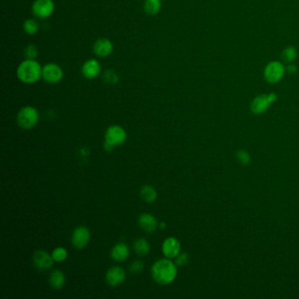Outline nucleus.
Listing matches in <instances>:
<instances>
[{
    "instance_id": "nucleus-1",
    "label": "nucleus",
    "mask_w": 299,
    "mask_h": 299,
    "mask_svg": "<svg viewBox=\"0 0 299 299\" xmlns=\"http://www.w3.org/2000/svg\"><path fill=\"white\" fill-rule=\"evenodd\" d=\"M153 279L162 285L171 284L177 277V267L169 259H162L156 261L152 266Z\"/></svg>"
},
{
    "instance_id": "nucleus-17",
    "label": "nucleus",
    "mask_w": 299,
    "mask_h": 299,
    "mask_svg": "<svg viewBox=\"0 0 299 299\" xmlns=\"http://www.w3.org/2000/svg\"><path fill=\"white\" fill-rule=\"evenodd\" d=\"M50 286L55 290L62 288L65 283L64 274L59 269L53 270L50 276Z\"/></svg>"
},
{
    "instance_id": "nucleus-20",
    "label": "nucleus",
    "mask_w": 299,
    "mask_h": 299,
    "mask_svg": "<svg viewBox=\"0 0 299 299\" xmlns=\"http://www.w3.org/2000/svg\"><path fill=\"white\" fill-rule=\"evenodd\" d=\"M133 248L137 254L139 255H146L149 253L150 246L148 244V240H146L145 239L139 238L137 239L135 242L133 244Z\"/></svg>"
},
{
    "instance_id": "nucleus-8",
    "label": "nucleus",
    "mask_w": 299,
    "mask_h": 299,
    "mask_svg": "<svg viewBox=\"0 0 299 299\" xmlns=\"http://www.w3.org/2000/svg\"><path fill=\"white\" fill-rule=\"evenodd\" d=\"M105 142L114 146V148L122 145L126 140V133L120 125H112L106 130Z\"/></svg>"
},
{
    "instance_id": "nucleus-5",
    "label": "nucleus",
    "mask_w": 299,
    "mask_h": 299,
    "mask_svg": "<svg viewBox=\"0 0 299 299\" xmlns=\"http://www.w3.org/2000/svg\"><path fill=\"white\" fill-rule=\"evenodd\" d=\"M277 100V95L274 92H270L269 94L258 95L252 100L250 110L254 114H263Z\"/></svg>"
},
{
    "instance_id": "nucleus-6",
    "label": "nucleus",
    "mask_w": 299,
    "mask_h": 299,
    "mask_svg": "<svg viewBox=\"0 0 299 299\" xmlns=\"http://www.w3.org/2000/svg\"><path fill=\"white\" fill-rule=\"evenodd\" d=\"M64 76L62 68L55 62H49L42 67V79L47 83H58Z\"/></svg>"
},
{
    "instance_id": "nucleus-28",
    "label": "nucleus",
    "mask_w": 299,
    "mask_h": 299,
    "mask_svg": "<svg viewBox=\"0 0 299 299\" xmlns=\"http://www.w3.org/2000/svg\"><path fill=\"white\" fill-rule=\"evenodd\" d=\"M298 71V67H297V65L293 64V63H290V64L286 67V73H288V74H296Z\"/></svg>"
},
{
    "instance_id": "nucleus-18",
    "label": "nucleus",
    "mask_w": 299,
    "mask_h": 299,
    "mask_svg": "<svg viewBox=\"0 0 299 299\" xmlns=\"http://www.w3.org/2000/svg\"><path fill=\"white\" fill-rule=\"evenodd\" d=\"M162 9L161 0H146L144 3V11L148 15L154 16L159 13Z\"/></svg>"
},
{
    "instance_id": "nucleus-11",
    "label": "nucleus",
    "mask_w": 299,
    "mask_h": 299,
    "mask_svg": "<svg viewBox=\"0 0 299 299\" xmlns=\"http://www.w3.org/2000/svg\"><path fill=\"white\" fill-rule=\"evenodd\" d=\"M102 70L101 65L96 59H90L83 63L81 68V72L84 78L92 80L97 78Z\"/></svg>"
},
{
    "instance_id": "nucleus-2",
    "label": "nucleus",
    "mask_w": 299,
    "mask_h": 299,
    "mask_svg": "<svg viewBox=\"0 0 299 299\" xmlns=\"http://www.w3.org/2000/svg\"><path fill=\"white\" fill-rule=\"evenodd\" d=\"M17 77L24 83H36L42 78V67L36 59H26L17 68Z\"/></svg>"
},
{
    "instance_id": "nucleus-22",
    "label": "nucleus",
    "mask_w": 299,
    "mask_h": 299,
    "mask_svg": "<svg viewBox=\"0 0 299 299\" xmlns=\"http://www.w3.org/2000/svg\"><path fill=\"white\" fill-rule=\"evenodd\" d=\"M23 29L28 35H34L39 31V24L34 19H27L23 24Z\"/></svg>"
},
{
    "instance_id": "nucleus-19",
    "label": "nucleus",
    "mask_w": 299,
    "mask_h": 299,
    "mask_svg": "<svg viewBox=\"0 0 299 299\" xmlns=\"http://www.w3.org/2000/svg\"><path fill=\"white\" fill-rule=\"evenodd\" d=\"M140 197L145 201L146 203H153L155 202L157 193L155 188L151 185H144L140 191Z\"/></svg>"
},
{
    "instance_id": "nucleus-3",
    "label": "nucleus",
    "mask_w": 299,
    "mask_h": 299,
    "mask_svg": "<svg viewBox=\"0 0 299 299\" xmlns=\"http://www.w3.org/2000/svg\"><path fill=\"white\" fill-rule=\"evenodd\" d=\"M40 119L38 111L33 106H27L19 110L17 122L23 129H31L37 125Z\"/></svg>"
},
{
    "instance_id": "nucleus-21",
    "label": "nucleus",
    "mask_w": 299,
    "mask_h": 299,
    "mask_svg": "<svg viewBox=\"0 0 299 299\" xmlns=\"http://www.w3.org/2000/svg\"><path fill=\"white\" fill-rule=\"evenodd\" d=\"M282 57L284 61H286L288 63H292L295 61L298 57V51L296 50L295 47L289 46L287 48H285L282 53Z\"/></svg>"
},
{
    "instance_id": "nucleus-13",
    "label": "nucleus",
    "mask_w": 299,
    "mask_h": 299,
    "mask_svg": "<svg viewBox=\"0 0 299 299\" xmlns=\"http://www.w3.org/2000/svg\"><path fill=\"white\" fill-rule=\"evenodd\" d=\"M93 50L97 57H107L114 51V44L109 39L100 38L95 42Z\"/></svg>"
},
{
    "instance_id": "nucleus-14",
    "label": "nucleus",
    "mask_w": 299,
    "mask_h": 299,
    "mask_svg": "<svg viewBox=\"0 0 299 299\" xmlns=\"http://www.w3.org/2000/svg\"><path fill=\"white\" fill-rule=\"evenodd\" d=\"M180 242L174 237L166 239L163 244V254L169 259L177 257L180 252Z\"/></svg>"
},
{
    "instance_id": "nucleus-16",
    "label": "nucleus",
    "mask_w": 299,
    "mask_h": 299,
    "mask_svg": "<svg viewBox=\"0 0 299 299\" xmlns=\"http://www.w3.org/2000/svg\"><path fill=\"white\" fill-rule=\"evenodd\" d=\"M111 256L118 262L125 261L129 256L128 246L125 243H118L112 249Z\"/></svg>"
},
{
    "instance_id": "nucleus-15",
    "label": "nucleus",
    "mask_w": 299,
    "mask_h": 299,
    "mask_svg": "<svg viewBox=\"0 0 299 299\" xmlns=\"http://www.w3.org/2000/svg\"><path fill=\"white\" fill-rule=\"evenodd\" d=\"M139 227L148 234H151L156 230L158 223L155 217L149 213H143L138 219Z\"/></svg>"
},
{
    "instance_id": "nucleus-9",
    "label": "nucleus",
    "mask_w": 299,
    "mask_h": 299,
    "mask_svg": "<svg viewBox=\"0 0 299 299\" xmlns=\"http://www.w3.org/2000/svg\"><path fill=\"white\" fill-rule=\"evenodd\" d=\"M91 235L87 227H78L73 232L71 236V243L76 249H82L87 246L90 241Z\"/></svg>"
},
{
    "instance_id": "nucleus-4",
    "label": "nucleus",
    "mask_w": 299,
    "mask_h": 299,
    "mask_svg": "<svg viewBox=\"0 0 299 299\" xmlns=\"http://www.w3.org/2000/svg\"><path fill=\"white\" fill-rule=\"evenodd\" d=\"M286 73V66L279 61H271L267 63L263 70L266 82L271 84L279 83Z\"/></svg>"
},
{
    "instance_id": "nucleus-29",
    "label": "nucleus",
    "mask_w": 299,
    "mask_h": 299,
    "mask_svg": "<svg viewBox=\"0 0 299 299\" xmlns=\"http://www.w3.org/2000/svg\"><path fill=\"white\" fill-rule=\"evenodd\" d=\"M160 227H161L162 229H163V228H165V227H166V224L164 223V222H162V224L160 225Z\"/></svg>"
},
{
    "instance_id": "nucleus-7",
    "label": "nucleus",
    "mask_w": 299,
    "mask_h": 299,
    "mask_svg": "<svg viewBox=\"0 0 299 299\" xmlns=\"http://www.w3.org/2000/svg\"><path fill=\"white\" fill-rule=\"evenodd\" d=\"M53 0H35L32 4V12L36 18L48 19L55 11Z\"/></svg>"
},
{
    "instance_id": "nucleus-27",
    "label": "nucleus",
    "mask_w": 299,
    "mask_h": 299,
    "mask_svg": "<svg viewBox=\"0 0 299 299\" xmlns=\"http://www.w3.org/2000/svg\"><path fill=\"white\" fill-rule=\"evenodd\" d=\"M188 260H189V255L185 254V253H183V254H178L177 256L176 262H177L178 266H183L185 265L186 263L188 262Z\"/></svg>"
},
{
    "instance_id": "nucleus-23",
    "label": "nucleus",
    "mask_w": 299,
    "mask_h": 299,
    "mask_svg": "<svg viewBox=\"0 0 299 299\" xmlns=\"http://www.w3.org/2000/svg\"><path fill=\"white\" fill-rule=\"evenodd\" d=\"M51 256L53 258L54 261H57V262H61V261L66 260V258L68 256V253L63 247H57V248L54 250Z\"/></svg>"
},
{
    "instance_id": "nucleus-10",
    "label": "nucleus",
    "mask_w": 299,
    "mask_h": 299,
    "mask_svg": "<svg viewBox=\"0 0 299 299\" xmlns=\"http://www.w3.org/2000/svg\"><path fill=\"white\" fill-rule=\"evenodd\" d=\"M53 258L44 250H38L33 255V263L39 271H46L53 266Z\"/></svg>"
},
{
    "instance_id": "nucleus-12",
    "label": "nucleus",
    "mask_w": 299,
    "mask_h": 299,
    "mask_svg": "<svg viewBox=\"0 0 299 299\" xmlns=\"http://www.w3.org/2000/svg\"><path fill=\"white\" fill-rule=\"evenodd\" d=\"M125 274L124 269L115 266L111 268L106 275V281L108 285L112 287H117L125 281Z\"/></svg>"
},
{
    "instance_id": "nucleus-24",
    "label": "nucleus",
    "mask_w": 299,
    "mask_h": 299,
    "mask_svg": "<svg viewBox=\"0 0 299 299\" xmlns=\"http://www.w3.org/2000/svg\"><path fill=\"white\" fill-rule=\"evenodd\" d=\"M24 53L27 59H36V57H38V49L34 44H29L26 47Z\"/></svg>"
},
{
    "instance_id": "nucleus-26",
    "label": "nucleus",
    "mask_w": 299,
    "mask_h": 299,
    "mask_svg": "<svg viewBox=\"0 0 299 299\" xmlns=\"http://www.w3.org/2000/svg\"><path fill=\"white\" fill-rule=\"evenodd\" d=\"M237 158L242 165H247L250 163V155L246 150H239L237 153Z\"/></svg>"
},
{
    "instance_id": "nucleus-25",
    "label": "nucleus",
    "mask_w": 299,
    "mask_h": 299,
    "mask_svg": "<svg viewBox=\"0 0 299 299\" xmlns=\"http://www.w3.org/2000/svg\"><path fill=\"white\" fill-rule=\"evenodd\" d=\"M144 269V263L141 261H134L131 263L129 270L132 274H140Z\"/></svg>"
}]
</instances>
